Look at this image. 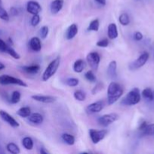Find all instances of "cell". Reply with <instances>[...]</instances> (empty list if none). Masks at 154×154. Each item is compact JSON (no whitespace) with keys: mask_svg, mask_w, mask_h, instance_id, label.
Masks as SVG:
<instances>
[{"mask_svg":"<svg viewBox=\"0 0 154 154\" xmlns=\"http://www.w3.org/2000/svg\"><path fill=\"white\" fill-rule=\"evenodd\" d=\"M141 96H140V90L137 87H134L132 90H130L125 97L122 100V105H127V106H132L135 105L140 102Z\"/></svg>","mask_w":154,"mask_h":154,"instance_id":"6da1fadb","label":"cell"},{"mask_svg":"<svg viewBox=\"0 0 154 154\" xmlns=\"http://www.w3.org/2000/svg\"><path fill=\"white\" fill-rule=\"evenodd\" d=\"M60 57H56L54 60H53L51 63L48 64V66H47L45 70L44 71L43 74H42V81H47L50 79L51 78H52L55 73L57 72V69L60 67Z\"/></svg>","mask_w":154,"mask_h":154,"instance_id":"7a4b0ae2","label":"cell"},{"mask_svg":"<svg viewBox=\"0 0 154 154\" xmlns=\"http://www.w3.org/2000/svg\"><path fill=\"white\" fill-rule=\"evenodd\" d=\"M0 84L2 85L14 84V85H18L23 87H28V85L24 81L8 75H2L0 76Z\"/></svg>","mask_w":154,"mask_h":154,"instance_id":"3957f363","label":"cell"},{"mask_svg":"<svg viewBox=\"0 0 154 154\" xmlns=\"http://www.w3.org/2000/svg\"><path fill=\"white\" fill-rule=\"evenodd\" d=\"M107 134L108 132L106 129H101V130L95 129H89V136L94 144H97L101 142L107 136Z\"/></svg>","mask_w":154,"mask_h":154,"instance_id":"277c9868","label":"cell"},{"mask_svg":"<svg viewBox=\"0 0 154 154\" xmlns=\"http://www.w3.org/2000/svg\"><path fill=\"white\" fill-rule=\"evenodd\" d=\"M149 57V54L147 52H143L140 54L138 57V58L136 59L134 62L129 64L128 68L131 71L137 70V69H140V68L143 67L145 64L146 63V62L148 61Z\"/></svg>","mask_w":154,"mask_h":154,"instance_id":"5b68a950","label":"cell"},{"mask_svg":"<svg viewBox=\"0 0 154 154\" xmlns=\"http://www.w3.org/2000/svg\"><path fill=\"white\" fill-rule=\"evenodd\" d=\"M119 119V114H116V113H110V114H104V115L101 116L99 117L98 120V123L101 125L103 127H107V126H110L112 123H115Z\"/></svg>","mask_w":154,"mask_h":154,"instance_id":"8992f818","label":"cell"},{"mask_svg":"<svg viewBox=\"0 0 154 154\" xmlns=\"http://www.w3.org/2000/svg\"><path fill=\"white\" fill-rule=\"evenodd\" d=\"M86 61L92 70L96 71L99 67L101 56L97 52H91L86 57Z\"/></svg>","mask_w":154,"mask_h":154,"instance_id":"52a82bcc","label":"cell"},{"mask_svg":"<svg viewBox=\"0 0 154 154\" xmlns=\"http://www.w3.org/2000/svg\"><path fill=\"white\" fill-rule=\"evenodd\" d=\"M42 6L36 1H29L27 4V11L30 14H39L42 11Z\"/></svg>","mask_w":154,"mask_h":154,"instance_id":"ba28073f","label":"cell"},{"mask_svg":"<svg viewBox=\"0 0 154 154\" xmlns=\"http://www.w3.org/2000/svg\"><path fill=\"white\" fill-rule=\"evenodd\" d=\"M104 108V104L101 101H98V102H93L88 105L85 108V112L88 114H93L96 113L101 112Z\"/></svg>","mask_w":154,"mask_h":154,"instance_id":"9c48e42d","label":"cell"},{"mask_svg":"<svg viewBox=\"0 0 154 154\" xmlns=\"http://www.w3.org/2000/svg\"><path fill=\"white\" fill-rule=\"evenodd\" d=\"M0 117H1L5 122H6L8 124L10 125L11 127L17 128L20 126L19 123H18L12 116H11L8 113L6 112L5 111L0 110Z\"/></svg>","mask_w":154,"mask_h":154,"instance_id":"30bf717a","label":"cell"},{"mask_svg":"<svg viewBox=\"0 0 154 154\" xmlns=\"http://www.w3.org/2000/svg\"><path fill=\"white\" fill-rule=\"evenodd\" d=\"M31 99L38 102L42 103H53L57 100V98L51 96H44V95H33L31 96Z\"/></svg>","mask_w":154,"mask_h":154,"instance_id":"8fae6325","label":"cell"},{"mask_svg":"<svg viewBox=\"0 0 154 154\" xmlns=\"http://www.w3.org/2000/svg\"><path fill=\"white\" fill-rule=\"evenodd\" d=\"M107 73L110 79H116L117 78V63L116 61L113 60L109 63Z\"/></svg>","mask_w":154,"mask_h":154,"instance_id":"7c38bea8","label":"cell"},{"mask_svg":"<svg viewBox=\"0 0 154 154\" xmlns=\"http://www.w3.org/2000/svg\"><path fill=\"white\" fill-rule=\"evenodd\" d=\"M64 2L63 0H53L50 5V10L52 14H57L63 8Z\"/></svg>","mask_w":154,"mask_h":154,"instance_id":"4fadbf2b","label":"cell"},{"mask_svg":"<svg viewBox=\"0 0 154 154\" xmlns=\"http://www.w3.org/2000/svg\"><path fill=\"white\" fill-rule=\"evenodd\" d=\"M79 29L78 26L75 23H72L69 26V27L66 29V33H65V36H66V38L67 40H72V38L76 36V35L78 34Z\"/></svg>","mask_w":154,"mask_h":154,"instance_id":"5bb4252c","label":"cell"},{"mask_svg":"<svg viewBox=\"0 0 154 154\" xmlns=\"http://www.w3.org/2000/svg\"><path fill=\"white\" fill-rule=\"evenodd\" d=\"M119 33H118V29L116 23H110L107 28V36L108 38L110 40H114V39L117 38Z\"/></svg>","mask_w":154,"mask_h":154,"instance_id":"9a60e30c","label":"cell"},{"mask_svg":"<svg viewBox=\"0 0 154 154\" xmlns=\"http://www.w3.org/2000/svg\"><path fill=\"white\" fill-rule=\"evenodd\" d=\"M27 120L33 124L40 125L43 123L44 117L39 113H31V114L27 117Z\"/></svg>","mask_w":154,"mask_h":154,"instance_id":"2e32d148","label":"cell"},{"mask_svg":"<svg viewBox=\"0 0 154 154\" xmlns=\"http://www.w3.org/2000/svg\"><path fill=\"white\" fill-rule=\"evenodd\" d=\"M30 47L32 51L39 52L42 50V42L39 37H33L30 41Z\"/></svg>","mask_w":154,"mask_h":154,"instance_id":"e0dca14e","label":"cell"},{"mask_svg":"<svg viewBox=\"0 0 154 154\" xmlns=\"http://www.w3.org/2000/svg\"><path fill=\"white\" fill-rule=\"evenodd\" d=\"M122 94H123V89H121L117 93H114L113 95H110V96H107V104L109 105H112L113 104H115L120 99Z\"/></svg>","mask_w":154,"mask_h":154,"instance_id":"ac0fdd59","label":"cell"},{"mask_svg":"<svg viewBox=\"0 0 154 154\" xmlns=\"http://www.w3.org/2000/svg\"><path fill=\"white\" fill-rule=\"evenodd\" d=\"M22 70L25 72L26 73L30 74V75H34L38 73L40 71L41 67L39 65H31V66H25L21 67Z\"/></svg>","mask_w":154,"mask_h":154,"instance_id":"d6986e66","label":"cell"},{"mask_svg":"<svg viewBox=\"0 0 154 154\" xmlns=\"http://www.w3.org/2000/svg\"><path fill=\"white\" fill-rule=\"evenodd\" d=\"M85 67V63L84 60L82 59H79L74 63L72 69L75 73H82L84 70Z\"/></svg>","mask_w":154,"mask_h":154,"instance_id":"ffe728a7","label":"cell"},{"mask_svg":"<svg viewBox=\"0 0 154 154\" xmlns=\"http://www.w3.org/2000/svg\"><path fill=\"white\" fill-rule=\"evenodd\" d=\"M122 88L120 84L113 81L108 86V88H107V96H110V95H113L114 93H117Z\"/></svg>","mask_w":154,"mask_h":154,"instance_id":"44dd1931","label":"cell"},{"mask_svg":"<svg viewBox=\"0 0 154 154\" xmlns=\"http://www.w3.org/2000/svg\"><path fill=\"white\" fill-rule=\"evenodd\" d=\"M17 114L23 118H27L31 114V109L30 107H22L17 111Z\"/></svg>","mask_w":154,"mask_h":154,"instance_id":"7402d4cb","label":"cell"},{"mask_svg":"<svg viewBox=\"0 0 154 154\" xmlns=\"http://www.w3.org/2000/svg\"><path fill=\"white\" fill-rule=\"evenodd\" d=\"M22 145L26 150H33L34 143H33V139L30 137H25L22 140Z\"/></svg>","mask_w":154,"mask_h":154,"instance_id":"603a6c76","label":"cell"},{"mask_svg":"<svg viewBox=\"0 0 154 154\" xmlns=\"http://www.w3.org/2000/svg\"><path fill=\"white\" fill-rule=\"evenodd\" d=\"M61 138L66 144L68 145H73L75 144V137L73 136L72 135L69 133H63V135H61Z\"/></svg>","mask_w":154,"mask_h":154,"instance_id":"cb8c5ba5","label":"cell"},{"mask_svg":"<svg viewBox=\"0 0 154 154\" xmlns=\"http://www.w3.org/2000/svg\"><path fill=\"white\" fill-rule=\"evenodd\" d=\"M142 96L144 99L147 101H152L154 100L153 97V92L152 91L150 88H145L141 93Z\"/></svg>","mask_w":154,"mask_h":154,"instance_id":"d4e9b609","label":"cell"},{"mask_svg":"<svg viewBox=\"0 0 154 154\" xmlns=\"http://www.w3.org/2000/svg\"><path fill=\"white\" fill-rule=\"evenodd\" d=\"M6 149H7L9 153L12 154H18L21 153V150H20L19 147L14 143H8L6 146Z\"/></svg>","mask_w":154,"mask_h":154,"instance_id":"484cf974","label":"cell"},{"mask_svg":"<svg viewBox=\"0 0 154 154\" xmlns=\"http://www.w3.org/2000/svg\"><path fill=\"white\" fill-rule=\"evenodd\" d=\"M100 27V21L98 19H95L91 21L88 27V31L90 32H98L99 30Z\"/></svg>","mask_w":154,"mask_h":154,"instance_id":"4316f807","label":"cell"},{"mask_svg":"<svg viewBox=\"0 0 154 154\" xmlns=\"http://www.w3.org/2000/svg\"><path fill=\"white\" fill-rule=\"evenodd\" d=\"M130 17L128 16V14L127 13H122V14H120V16L119 17V22L121 25L124 26H128L130 23Z\"/></svg>","mask_w":154,"mask_h":154,"instance_id":"83f0119b","label":"cell"},{"mask_svg":"<svg viewBox=\"0 0 154 154\" xmlns=\"http://www.w3.org/2000/svg\"><path fill=\"white\" fill-rule=\"evenodd\" d=\"M73 96L75 98V100L79 101V102H84L86 99V94L84 91L82 90H76L74 92Z\"/></svg>","mask_w":154,"mask_h":154,"instance_id":"f1b7e54d","label":"cell"},{"mask_svg":"<svg viewBox=\"0 0 154 154\" xmlns=\"http://www.w3.org/2000/svg\"><path fill=\"white\" fill-rule=\"evenodd\" d=\"M5 53H7L8 54H9V55H10L11 57H13L14 60H20V59H21V56H20V54H18V53L13 48H11L10 45L8 46V48L7 50H6Z\"/></svg>","mask_w":154,"mask_h":154,"instance_id":"f546056e","label":"cell"},{"mask_svg":"<svg viewBox=\"0 0 154 154\" xmlns=\"http://www.w3.org/2000/svg\"><path fill=\"white\" fill-rule=\"evenodd\" d=\"M85 78H86L87 81H88L89 82L91 83H95L97 81L96 76H95V73H94V72L92 70L87 71V72L85 73Z\"/></svg>","mask_w":154,"mask_h":154,"instance_id":"4dcf8cb0","label":"cell"},{"mask_svg":"<svg viewBox=\"0 0 154 154\" xmlns=\"http://www.w3.org/2000/svg\"><path fill=\"white\" fill-rule=\"evenodd\" d=\"M65 83L69 87H75L79 85V80L75 78H69L66 80Z\"/></svg>","mask_w":154,"mask_h":154,"instance_id":"1f68e13d","label":"cell"},{"mask_svg":"<svg viewBox=\"0 0 154 154\" xmlns=\"http://www.w3.org/2000/svg\"><path fill=\"white\" fill-rule=\"evenodd\" d=\"M21 94L19 91H14L11 94V102L12 104H17L21 101Z\"/></svg>","mask_w":154,"mask_h":154,"instance_id":"d6a6232c","label":"cell"},{"mask_svg":"<svg viewBox=\"0 0 154 154\" xmlns=\"http://www.w3.org/2000/svg\"><path fill=\"white\" fill-rule=\"evenodd\" d=\"M143 135H154V123L147 124L143 131Z\"/></svg>","mask_w":154,"mask_h":154,"instance_id":"836d02e7","label":"cell"},{"mask_svg":"<svg viewBox=\"0 0 154 154\" xmlns=\"http://www.w3.org/2000/svg\"><path fill=\"white\" fill-rule=\"evenodd\" d=\"M48 33H49V28L47 26H43L39 29V35L41 36V38L43 39V40L48 37Z\"/></svg>","mask_w":154,"mask_h":154,"instance_id":"e575fe53","label":"cell"},{"mask_svg":"<svg viewBox=\"0 0 154 154\" xmlns=\"http://www.w3.org/2000/svg\"><path fill=\"white\" fill-rule=\"evenodd\" d=\"M104 84L102 82H98V84H96V85L94 87V88L91 90V94L92 95H96L98 93L101 91V90L104 89Z\"/></svg>","mask_w":154,"mask_h":154,"instance_id":"d590c367","label":"cell"},{"mask_svg":"<svg viewBox=\"0 0 154 154\" xmlns=\"http://www.w3.org/2000/svg\"><path fill=\"white\" fill-rule=\"evenodd\" d=\"M0 19H2L4 21H7V22L9 21V19H10L9 14L6 11L5 9L2 7V5L0 6Z\"/></svg>","mask_w":154,"mask_h":154,"instance_id":"8d00e7d4","label":"cell"},{"mask_svg":"<svg viewBox=\"0 0 154 154\" xmlns=\"http://www.w3.org/2000/svg\"><path fill=\"white\" fill-rule=\"evenodd\" d=\"M41 21V17L39 16V14H34L32 17L31 20H30V23L33 26H37L39 24Z\"/></svg>","mask_w":154,"mask_h":154,"instance_id":"74e56055","label":"cell"},{"mask_svg":"<svg viewBox=\"0 0 154 154\" xmlns=\"http://www.w3.org/2000/svg\"><path fill=\"white\" fill-rule=\"evenodd\" d=\"M96 45L99 48H107L109 45V40L107 38H104L101 39V40H99L96 43Z\"/></svg>","mask_w":154,"mask_h":154,"instance_id":"f35d334b","label":"cell"},{"mask_svg":"<svg viewBox=\"0 0 154 154\" xmlns=\"http://www.w3.org/2000/svg\"><path fill=\"white\" fill-rule=\"evenodd\" d=\"M8 45L5 42H4L2 39L0 38V51H1V52L5 53L6 50H7L8 48Z\"/></svg>","mask_w":154,"mask_h":154,"instance_id":"ab89813d","label":"cell"},{"mask_svg":"<svg viewBox=\"0 0 154 154\" xmlns=\"http://www.w3.org/2000/svg\"><path fill=\"white\" fill-rule=\"evenodd\" d=\"M143 34H142L140 32H135L134 34V39L135 41H137V42H140V41H141L142 39H143Z\"/></svg>","mask_w":154,"mask_h":154,"instance_id":"60d3db41","label":"cell"},{"mask_svg":"<svg viewBox=\"0 0 154 154\" xmlns=\"http://www.w3.org/2000/svg\"><path fill=\"white\" fill-rule=\"evenodd\" d=\"M10 14L13 17H16L19 14V11L17 8L11 7L10 8Z\"/></svg>","mask_w":154,"mask_h":154,"instance_id":"b9f144b4","label":"cell"},{"mask_svg":"<svg viewBox=\"0 0 154 154\" xmlns=\"http://www.w3.org/2000/svg\"><path fill=\"white\" fill-rule=\"evenodd\" d=\"M97 3L103 6H105L107 4V0H95Z\"/></svg>","mask_w":154,"mask_h":154,"instance_id":"7bdbcfd3","label":"cell"},{"mask_svg":"<svg viewBox=\"0 0 154 154\" xmlns=\"http://www.w3.org/2000/svg\"><path fill=\"white\" fill-rule=\"evenodd\" d=\"M146 125H147V123H146V122H143V123H141V124L140 125V126H139V130L140 131H143V129H145V127L146 126Z\"/></svg>","mask_w":154,"mask_h":154,"instance_id":"ee69618b","label":"cell"},{"mask_svg":"<svg viewBox=\"0 0 154 154\" xmlns=\"http://www.w3.org/2000/svg\"><path fill=\"white\" fill-rule=\"evenodd\" d=\"M40 153L41 154H47V153H49V152H48L47 150H45V148H44V147H41Z\"/></svg>","mask_w":154,"mask_h":154,"instance_id":"f6af8a7d","label":"cell"},{"mask_svg":"<svg viewBox=\"0 0 154 154\" xmlns=\"http://www.w3.org/2000/svg\"><path fill=\"white\" fill-rule=\"evenodd\" d=\"M5 68V65L3 64L2 63H1V62H0V71L2 70V69H4Z\"/></svg>","mask_w":154,"mask_h":154,"instance_id":"bcb514c9","label":"cell"},{"mask_svg":"<svg viewBox=\"0 0 154 154\" xmlns=\"http://www.w3.org/2000/svg\"><path fill=\"white\" fill-rule=\"evenodd\" d=\"M8 42L11 44V45H12V44H13V42H12V41H11V38H8Z\"/></svg>","mask_w":154,"mask_h":154,"instance_id":"7dc6e473","label":"cell"},{"mask_svg":"<svg viewBox=\"0 0 154 154\" xmlns=\"http://www.w3.org/2000/svg\"><path fill=\"white\" fill-rule=\"evenodd\" d=\"M2 5V0H0V6Z\"/></svg>","mask_w":154,"mask_h":154,"instance_id":"c3c4849f","label":"cell"},{"mask_svg":"<svg viewBox=\"0 0 154 154\" xmlns=\"http://www.w3.org/2000/svg\"><path fill=\"white\" fill-rule=\"evenodd\" d=\"M153 97H154V92H153Z\"/></svg>","mask_w":154,"mask_h":154,"instance_id":"681fc988","label":"cell"}]
</instances>
